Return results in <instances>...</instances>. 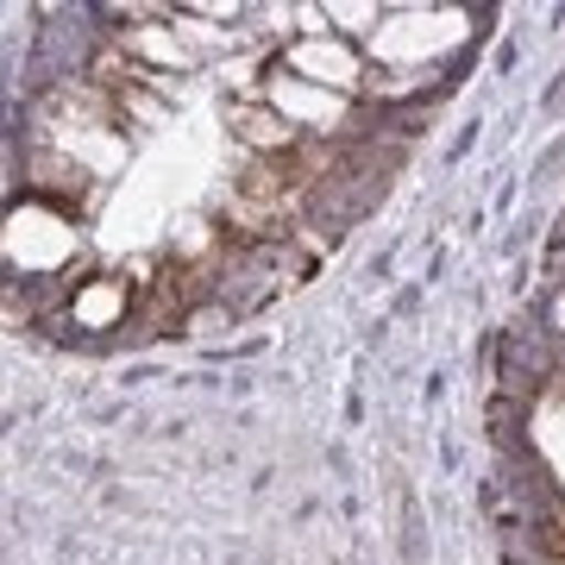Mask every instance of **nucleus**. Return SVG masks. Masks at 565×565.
<instances>
[{"label":"nucleus","mask_w":565,"mask_h":565,"mask_svg":"<svg viewBox=\"0 0 565 565\" xmlns=\"http://www.w3.org/2000/svg\"><path fill=\"white\" fill-rule=\"evenodd\" d=\"M282 70L315 82V88H327V95H345V102H359L364 88H371V82H364V57L352 51V39H340V32H302V39L289 44Z\"/></svg>","instance_id":"1"},{"label":"nucleus","mask_w":565,"mask_h":565,"mask_svg":"<svg viewBox=\"0 0 565 565\" xmlns=\"http://www.w3.org/2000/svg\"><path fill=\"white\" fill-rule=\"evenodd\" d=\"M264 102L277 107L296 132H340V126L352 120V102H345V95H327V88L289 76V70H270V76H264Z\"/></svg>","instance_id":"2"},{"label":"nucleus","mask_w":565,"mask_h":565,"mask_svg":"<svg viewBox=\"0 0 565 565\" xmlns=\"http://www.w3.org/2000/svg\"><path fill=\"white\" fill-rule=\"evenodd\" d=\"M226 120H233L239 145H252L258 158H289V151H296V139H302V132L282 120V114H277L270 102H264V95H258V102H239L233 114H226Z\"/></svg>","instance_id":"3"},{"label":"nucleus","mask_w":565,"mask_h":565,"mask_svg":"<svg viewBox=\"0 0 565 565\" xmlns=\"http://www.w3.org/2000/svg\"><path fill=\"white\" fill-rule=\"evenodd\" d=\"M70 315H76V327H88V333L126 327V282L120 277H82L76 296H70Z\"/></svg>","instance_id":"4"},{"label":"nucleus","mask_w":565,"mask_h":565,"mask_svg":"<svg viewBox=\"0 0 565 565\" xmlns=\"http://www.w3.org/2000/svg\"><path fill=\"white\" fill-rule=\"evenodd\" d=\"M534 459H541V471L565 490V396H546V403L534 408Z\"/></svg>","instance_id":"5"}]
</instances>
